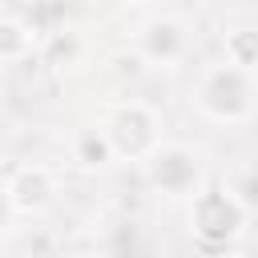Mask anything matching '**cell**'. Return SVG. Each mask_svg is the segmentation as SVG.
Here are the masks:
<instances>
[{"mask_svg": "<svg viewBox=\"0 0 258 258\" xmlns=\"http://www.w3.org/2000/svg\"><path fill=\"white\" fill-rule=\"evenodd\" d=\"M157 117L145 109V105H137V101H129V105H117L113 113H109V125H105V137H109V145H113V153H153V141H157Z\"/></svg>", "mask_w": 258, "mask_h": 258, "instance_id": "2", "label": "cell"}, {"mask_svg": "<svg viewBox=\"0 0 258 258\" xmlns=\"http://www.w3.org/2000/svg\"><path fill=\"white\" fill-rule=\"evenodd\" d=\"M226 56L242 69H258V32L254 28H238L230 40H226Z\"/></svg>", "mask_w": 258, "mask_h": 258, "instance_id": "5", "label": "cell"}, {"mask_svg": "<svg viewBox=\"0 0 258 258\" xmlns=\"http://www.w3.org/2000/svg\"><path fill=\"white\" fill-rule=\"evenodd\" d=\"M141 48L153 60H177L181 48H185V32H181L177 20H149L141 28Z\"/></svg>", "mask_w": 258, "mask_h": 258, "instance_id": "3", "label": "cell"}, {"mask_svg": "<svg viewBox=\"0 0 258 258\" xmlns=\"http://www.w3.org/2000/svg\"><path fill=\"white\" fill-rule=\"evenodd\" d=\"M254 97H258V89H254V69H242V64H234V60L210 69V73L202 77L198 93H194L198 109H202L206 117H214V121H246V117L254 113Z\"/></svg>", "mask_w": 258, "mask_h": 258, "instance_id": "1", "label": "cell"}, {"mask_svg": "<svg viewBox=\"0 0 258 258\" xmlns=\"http://www.w3.org/2000/svg\"><path fill=\"white\" fill-rule=\"evenodd\" d=\"M137 4H141V0H137Z\"/></svg>", "mask_w": 258, "mask_h": 258, "instance_id": "6", "label": "cell"}, {"mask_svg": "<svg viewBox=\"0 0 258 258\" xmlns=\"http://www.w3.org/2000/svg\"><path fill=\"white\" fill-rule=\"evenodd\" d=\"M48 194H52V185H48V173L36 165V169H24L16 181H12V202L20 206V210H40L44 202H48Z\"/></svg>", "mask_w": 258, "mask_h": 258, "instance_id": "4", "label": "cell"}]
</instances>
